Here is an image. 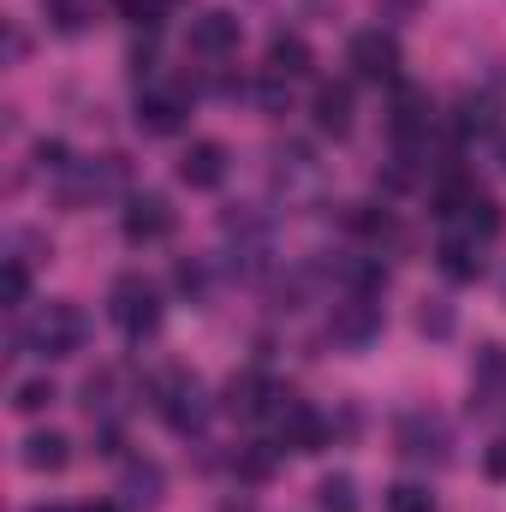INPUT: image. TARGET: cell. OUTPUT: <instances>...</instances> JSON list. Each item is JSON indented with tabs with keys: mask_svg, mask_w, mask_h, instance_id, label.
<instances>
[{
	"mask_svg": "<svg viewBox=\"0 0 506 512\" xmlns=\"http://www.w3.org/2000/svg\"><path fill=\"white\" fill-rule=\"evenodd\" d=\"M48 18H54V30L78 36V30H84V18H90V6H84V0H48Z\"/></svg>",
	"mask_w": 506,
	"mask_h": 512,
	"instance_id": "cell-25",
	"label": "cell"
},
{
	"mask_svg": "<svg viewBox=\"0 0 506 512\" xmlns=\"http://www.w3.org/2000/svg\"><path fill=\"white\" fill-rule=\"evenodd\" d=\"M399 453L417 465H447L453 459V435L435 411H405L399 417Z\"/></svg>",
	"mask_w": 506,
	"mask_h": 512,
	"instance_id": "cell-4",
	"label": "cell"
},
{
	"mask_svg": "<svg viewBox=\"0 0 506 512\" xmlns=\"http://www.w3.org/2000/svg\"><path fill=\"white\" fill-rule=\"evenodd\" d=\"M274 423H280V447H292V453H322V441H328L322 417H316L310 405H298V399H292Z\"/></svg>",
	"mask_w": 506,
	"mask_h": 512,
	"instance_id": "cell-13",
	"label": "cell"
},
{
	"mask_svg": "<svg viewBox=\"0 0 506 512\" xmlns=\"http://www.w3.org/2000/svg\"><path fill=\"white\" fill-rule=\"evenodd\" d=\"M459 221H465L471 245H489V239H501V227H506V221H501V203H495V197H483V191L465 203V215H459Z\"/></svg>",
	"mask_w": 506,
	"mask_h": 512,
	"instance_id": "cell-20",
	"label": "cell"
},
{
	"mask_svg": "<svg viewBox=\"0 0 506 512\" xmlns=\"http://www.w3.org/2000/svg\"><path fill=\"white\" fill-rule=\"evenodd\" d=\"M173 280H179V292H191V298L203 292V268H197V262H179V274H173Z\"/></svg>",
	"mask_w": 506,
	"mask_h": 512,
	"instance_id": "cell-29",
	"label": "cell"
},
{
	"mask_svg": "<svg viewBox=\"0 0 506 512\" xmlns=\"http://www.w3.org/2000/svg\"><path fill=\"white\" fill-rule=\"evenodd\" d=\"M417 328L435 334V340H447V334H453V310H447V304H423V310H417Z\"/></svg>",
	"mask_w": 506,
	"mask_h": 512,
	"instance_id": "cell-26",
	"label": "cell"
},
{
	"mask_svg": "<svg viewBox=\"0 0 506 512\" xmlns=\"http://www.w3.org/2000/svg\"><path fill=\"white\" fill-rule=\"evenodd\" d=\"M84 334H90V322H84L78 304H42V310L24 322L18 346H24L30 358H72V352H84Z\"/></svg>",
	"mask_w": 506,
	"mask_h": 512,
	"instance_id": "cell-1",
	"label": "cell"
},
{
	"mask_svg": "<svg viewBox=\"0 0 506 512\" xmlns=\"http://www.w3.org/2000/svg\"><path fill=\"white\" fill-rule=\"evenodd\" d=\"M108 316L120 322V334L149 340V334L161 328V292H155V280H143V274H120L114 292H108Z\"/></svg>",
	"mask_w": 506,
	"mask_h": 512,
	"instance_id": "cell-2",
	"label": "cell"
},
{
	"mask_svg": "<svg viewBox=\"0 0 506 512\" xmlns=\"http://www.w3.org/2000/svg\"><path fill=\"white\" fill-rule=\"evenodd\" d=\"M155 417L173 429V435H197L203 423H209V393L197 376H185V370H173L167 382L155 387Z\"/></svg>",
	"mask_w": 506,
	"mask_h": 512,
	"instance_id": "cell-3",
	"label": "cell"
},
{
	"mask_svg": "<svg viewBox=\"0 0 506 512\" xmlns=\"http://www.w3.org/2000/svg\"><path fill=\"white\" fill-rule=\"evenodd\" d=\"M84 512H120V507H84Z\"/></svg>",
	"mask_w": 506,
	"mask_h": 512,
	"instance_id": "cell-32",
	"label": "cell"
},
{
	"mask_svg": "<svg viewBox=\"0 0 506 512\" xmlns=\"http://www.w3.org/2000/svg\"><path fill=\"white\" fill-rule=\"evenodd\" d=\"M471 387H477L483 405H501L506 399V352L501 346H483V352H477V376H471Z\"/></svg>",
	"mask_w": 506,
	"mask_h": 512,
	"instance_id": "cell-19",
	"label": "cell"
},
{
	"mask_svg": "<svg viewBox=\"0 0 506 512\" xmlns=\"http://www.w3.org/2000/svg\"><path fill=\"white\" fill-rule=\"evenodd\" d=\"M12 405L24 411V417H36V411H48L54 405V382H42V376H30V382L12 387Z\"/></svg>",
	"mask_w": 506,
	"mask_h": 512,
	"instance_id": "cell-22",
	"label": "cell"
},
{
	"mask_svg": "<svg viewBox=\"0 0 506 512\" xmlns=\"http://www.w3.org/2000/svg\"><path fill=\"white\" fill-rule=\"evenodd\" d=\"M387 512H435V495L417 483H393L387 489Z\"/></svg>",
	"mask_w": 506,
	"mask_h": 512,
	"instance_id": "cell-23",
	"label": "cell"
},
{
	"mask_svg": "<svg viewBox=\"0 0 506 512\" xmlns=\"http://www.w3.org/2000/svg\"><path fill=\"white\" fill-rule=\"evenodd\" d=\"M0 298H6V304H12V310H18V304H24V298H30V268H24V262H18V256H12V262H6V268H0Z\"/></svg>",
	"mask_w": 506,
	"mask_h": 512,
	"instance_id": "cell-24",
	"label": "cell"
},
{
	"mask_svg": "<svg viewBox=\"0 0 506 512\" xmlns=\"http://www.w3.org/2000/svg\"><path fill=\"white\" fill-rule=\"evenodd\" d=\"M286 405H292V393L274 387L268 376H256V370L227 387V411H233V417H280Z\"/></svg>",
	"mask_w": 506,
	"mask_h": 512,
	"instance_id": "cell-7",
	"label": "cell"
},
{
	"mask_svg": "<svg viewBox=\"0 0 506 512\" xmlns=\"http://www.w3.org/2000/svg\"><path fill=\"white\" fill-rule=\"evenodd\" d=\"M328 334H334V346L364 352V346L381 334V304H376V298H364V292L340 298V304H334V316H328Z\"/></svg>",
	"mask_w": 506,
	"mask_h": 512,
	"instance_id": "cell-5",
	"label": "cell"
},
{
	"mask_svg": "<svg viewBox=\"0 0 506 512\" xmlns=\"http://www.w3.org/2000/svg\"><path fill=\"white\" fill-rule=\"evenodd\" d=\"M435 262H441V274H447V280H459V286H471V280L483 274V256H477L471 239H441Z\"/></svg>",
	"mask_w": 506,
	"mask_h": 512,
	"instance_id": "cell-18",
	"label": "cell"
},
{
	"mask_svg": "<svg viewBox=\"0 0 506 512\" xmlns=\"http://www.w3.org/2000/svg\"><path fill=\"white\" fill-rule=\"evenodd\" d=\"M161 489H167V477H161L155 459H131L126 471H120V501H126V512L161 507Z\"/></svg>",
	"mask_w": 506,
	"mask_h": 512,
	"instance_id": "cell-12",
	"label": "cell"
},
{
	"mask_svg": "<svg viewBox=\"0 0 506 512\" xmlns=\"http://www.w3.org/2000/svg\"><path fill=\"white\" fill-rule=\"evenodd\" d=\"M316 126L328 131V137L352 131V84H322L316 90Z\"/></svg>",
	"mask_w": 506,
	"mask_h": 512,
	"instance_id": "cell-17",
	"label": "cell"
},
{
	"mask_svg": "<svg viewBox=\"0 0 506 512\" xmlns=\"http://www.w3.org/2000/svg\"><path fill=\"white\" fill-rule=\"evenodd\" d=\"M179 179L191 185V191H221V179H227V149L221 143H191L185 155H179Z\"/></svg>",
	"mask_w": 506,
	"mask_h": 512,
	"instance_id": "cell-11",
	"label": "cell"
},
{
	"mask_svg": "<svg viewBox=\"0 0 506 512\" xmlns=\"http://www.w3.org/2000/svg\"><path fill=\"white\" fill-rule=\"evenodd\" d=\"M501 167H506V143H501Z\"/></svg>",
	"mask_w": 506,
	"mask_h": 512,
	"instance_id": "cell-34",
	"label": "cell"
},
{
	"mask_svg": "<svg viewBox=\"0 0 506 512\" xmlns=\"http://www.w3.org/2000/svg\"><path fill=\"white\" fill-rule=\"evenodd\" d=\"M483 465H489V477H495V483H506V441L489 447V459H483Z\"/></svg>",
	"mask_w": 506,
	"mask_h": 512,
	"instance_id": "cell-30",
	"label": "cell"
},
{
	"mask_svg": "<svg viewBox=\"0 0 506 512\" xmlns=\"http://www.w3.org/2000/svg\"><path fill=\"white\" fill-rule=\"evenodd\" d=\"M256 102H262L268 114H280V108H286V90H280V78H274V72H268V84H256Z\"/></svg>",
	"mask_w": 506,
	"mask_h": 512,
	"instance_id": "cell-28",
	"label": "cell"
},
{
	"mask_svg": "<svg viewBox=\"0 0 506 512\" xmlns=\"http://www.w3.org/2000/svg\"><path fill=\"white\" fill-rule=\"evenodd\" d=\"M346 60H352V72L370 78V84H393V78H399V42H393L387 30H358L352 48H346Z\"/></svg>",
	"mask_w": 506,
	"mask_h": 512,
	"instance_id": "cell-6",
	"label": "cell"
},
{
	"mask_svg": "<svg viewBox=\"0 0 506 512\" xmlns=\"http://www.w3.org/2000/svg\"><path fill=\"white\" fill-rule=\"evenodd\" d=\"M120 161L108 155V161H72L66 173H60V191H66V203H90V197H108V191H120Z\"/></svg>",
	"mask_w": 506,
	"mask_h": 512,
	"instance_id": "cell-9",
	"label": "cell"
},
{
	"mask_svg": "<svg viewBox=\"0 0 506 512\" xmlns=\"http://www.w3.org/2000/svg\"><path fill=\"white\" fill-rule=\"evenodd\" d=\"M18 459H24V471H36V477H54V471H66V459H72V441H66V435H54V429H42V435H24Z\"/></svg>",
	"mask_w": 506,
	"mask_h": 512,
	"instance_id": "cell-15",
	"label": "cell"
},
{
	"mask_svg": "<svg viewBox=\"0 0 506 512\" xmlns=\"http://www.w3.org/2000/svg\"><path fill=\"white\" fill-rule=\"evenodd\" d=\"M36 161H42V173H66V167H72L66 143H36Z\"/></svg>",
	"mask_w": 506,
	"mask_h": 512,
	"instance_id": "cell-27",
	"label": "cell"
},
{
	"mask_svg": "<svg viewBox=\"0 0 506 512\" xmlns=\"http://www.w3.org/2000/svg\"><path fill=\"white\" fill-rule=\"evenodd\" d=\"M36 512H66V507H36Z\"/></svg>",
	"mask_w": 506,
	"mask_h": 512,
	"instance_id": "cell-33",
	"label": "cell"
},
{
	"mask_svg": "<svg viewBox=\"0 0 506 512\" xmlns=\"http://www.w3.org/2000/svg\"><path fill=\"white\" fill-rule=\"evenodd\" d=\"M179 126H185V96H173V90H149V96H137V131H149V137H173Z\"/></svg>",
	"mask_w": 506,
	"mask_h": 512,
	"instance_id": "cell-14",
	"label": "cell"
},
{
	"mask_svg": "<svg viewBox=\"0 0 506 512\" xmlns=\"http://www.w3.org/2000/svg\"><path fill=\"white\" fill-rule=\"evenodd\" d=\"M173 233V209H167V197H155V191H137L126 203V239L131 245H161Z\"/></svg>",
	"mask_w": 506,
	"mask_h": 512,
	"instance_id": "cell-10",
	"label": "cell"
},
{
	"mask_svg": "<svg viewBox=\"0 0 506 512\" xmlns=\"http://www.w3.org/2000/svg\"><path fill=\"white\" fill-rule=\"evenodd\" d=\"M185 42L197 60H227V54H239V18L233 12H197Z\"/></svg>",
	"mask_w": 506,
	"mask_h": 512,
	"instance_id": "cell-8",
	"label": "cell"
},
{
	"mask_svg": "<svg viewBox=\"0 0 506 512\" xmlns=\"http://www.w3.org/2000/svg\"><path fill=\"white\" fill-rule=\"evenodd\" d=\"M316 507L322 512H358V483H352L346 471L322 477V483H316Z\"/></svg>",
	"mask_w": 506,
	"mask_h": 512,
	"instance_id": "cell-21",
	"label": "cell"
},
{
	"mask_svg": "<svg viewBox=\"0 0 506 512\" xmlns=\"http://www.w3.org/2000/svg\"><path fill=\"white\" fill-rule=\"evenodd\" d=\"M310 66H316V54H310V42H304V36L280 30V36L268 42V72H274V78H304Z\"/></svg>",
	"mask_w": 506,
	"mask_h": 512,
	"instance_id": "cell-16",
	"label": "cell"
},
{
	"mask_svg": "<svg viewBox=\"0 0 506 512\" xmlns=\"http://www.w3.org/2000/svg\"><path fill=\"white\" fill-rule=\"evenodd\" d=\"M239 471L245 477H268V453H239Z\"/></svg>",
	"mask_w": 506,
	"mask_h": 512,
	"instance_id": "cell-31",
	"label": "cell"
}]
</instances>
